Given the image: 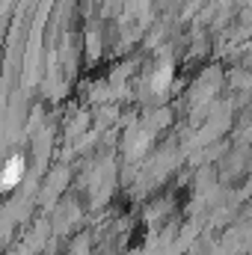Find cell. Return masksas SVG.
Returning a JSON list of instances; mask_svg holds the SVG:
<instances>
[{
	"label": "cell",
	"instance_id": "obj_1",
	"mask_svg": "<svg viewBox=\"0 0 252 255\" xmlns=\"http://www.w3.org/2000/svg\"><path fill=\"white\" fill-rule=\"evenodd\" d=\"M18 178H21V160H12V163H9V169H6V178H3V184L9 187V184H15Z\"/></svg>",
	"mask_w": 252,
	"mask_h": 255
}]
</instances>
